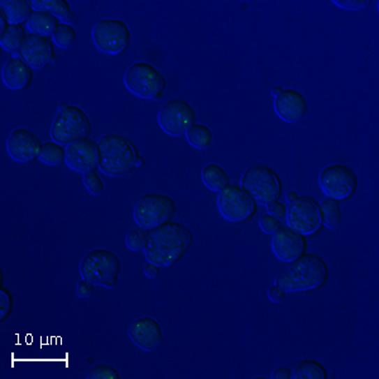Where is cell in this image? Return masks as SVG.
I'll list each match as a JSON object with an SVG mask.
<instances>
[{
  "label": "cell",
  "mask_w": 379,
  "mask_h": 379,
  "mask_svg": "<svg viewBox=\"0 0 379 379\" xmlns=\"http://www.w3.org/2000/svg\"><path fill=\"white\" fill-rule=\"evenodd\" d=\"M26 40L27 34L22 24H10L4 34H0V45L8 52L14 54V57H20V48Z\"/></svg>",
  "instance_id": "cell-24"
},
{
  "label": "cell",
  "mask_w": 379,
  "mask_h": 379,
  "mask_svg": "<svg viewBox=\"0 0 379 379\" xmlns=\"http://www.w3.org/2000/svg\"><path fill=\"white\" fill-rule=\"evenodd\" d=\"M90 133L91 121L89 115L76 105H68L59 112L51 126V138L62 146L89 138Z\"/></svg>",
  "instance_id": "cell-8"
},
{
  "label": "cell",
  "mask_w": 379,
  "mask_h": 379,
  "mask_svg": "<svg viewBox=\"0 0 379 379\" xmlns=\"http://www.w3.org/2000/svg\"><path fill=\"white\" fill-rule=\"evenodd\" d=\"M3 81L6 87L14 91L24 90L34 80V70L20 57H12L3 67Z\"/></svg>",
  "instance_id": "cell-20"
},
{
  "label": "cell",
  "mask_w": 379,
  "mask_h": 379,
  "mask_svg": "<svg viewBox=\"0 0 379 379\" xmlns=\"http://www.w3.org/2000/svg\"><path fill=\"white\" fill-rule=\"evenodd\" d=\"M319 184L326 198L344 201L358 190V176L352 167L336 163L325 167L319 176Z\"/></svg>",
  "instance_id": "cell-9"
},
{
  "label": "cell",
  "mask_w": 379,
  "mask_h": 379,
  "mask_svg": "<svg viewBox=\"0 0 379 379\" xmlns=\"http://www.w3.org/2000/svg\"><path fill=\"white\" fill-rule=\"evenodd\" d=\"M14 299L13 295L7 288H0V320L4 321L10 316L13 311Z\"/></svg>",
  "instance_id": "cell-34"
},
{
  "label": "cell",
  "mask_w": 379,
  "mask_h": 379,
  "mask_svg": "<svg viewBox=\"0 0 379 379\" xmlns=\"http://www.w3.org/2000/svg\"><path fill=\"white\" fill-rule=\"evenodd\" d=\"M120 271L119 257L105 248L87 252L80 263L81 277L105 288H115L119 285Z\"/></svg>",
  "instance_id": "cell-4"
},
{
  "label": "cell",
  "mask_w": 379,
  "mask_h": 379,
  "mask_svg": "<svg viewBox=\"0 0 379 379\" xmlns=\"http://www.w3.org/2000/svg\"><path fill=\"white\" fill-rule=\"evenodd\" d=\"M38 158L48 166H59L66 161V148L57 142H46L42 146Z\"/></svg>",
  "instance_id": "cell-29"
},
{
  "label": "cell",
  "mask_w": 379,
  "mask_h": 379,
  "mask_svg": "<svg viewBox=\"0 0 379 379\" xmlns=\"http://www.w3.org/2000/svg\"><path fill=\"white\" fill-rule=\"evenodd\" d=\"M75 20H76V14L71 13L70 14V17H68L65 22H66L67 24H71V23H73Z\"/></svg>",
  "instance_id": "cell-46"
},
{
  "label": "cell",
  "mask_w": 379,
  "mask_h": 379,
  "mask_svg": "<svg viewBox=\"0 0 379 379\" xmlns=\"http://www.w3.org/2000/svg\"><path fill=\"white\" fill-rule=\"evenodd\" d=\"M43 143L37 134L26 128H17L7 140L8 154L20 163H28L40 157Z\"/></svg>",
  "instance_id": "cell-14"
},
{
  "label": "cell",
  "mask_w": 379,
  "mask_h": 379,
  "mask_svg": "<svg viewBox=\"0 0 379 379\" xmlns=\"http://www.w3.org/2000/svg\"><path fill=\"white\" fill-rule=\"evenodd\" d=\"M87 378L90 379H119L120 374L114 366L107 364H98L93 366L89 373Z\"/></svg>",
  "instance_id": "cell-33"
},
{
  "label": "cell",
  "mask_w": 379,
  "mask_h": 379,
  "mask_svg": "<svg viewBox=\"0 0 379 379\" xmlns=\"http://www.w3.org/2000/svg\"><path fill=\"white\" fill-rule=\"evenodd\" d=\"M158 123L163 132L180 137L196 123V112L185 100L170 99L160 109Z\"/></svg>",
  "instance_id": "cell-13"
},
{
  "label": "cell",
  "mask_w": 379,
  "mask_h": 379,
  "mask_svg": "<svg viewBox=\"0 0 379 379\" xmlns=\"http://www.w3.org/2000/svg\"><path fill=\"white\" fill-rule=\"evenodd\" d=\"M93 40L103 54H123L132 42V34L126 22L121 20H101L93 28Z\"/></svg>",
  "instance_id": "cell-10"
},
{
  "label": "cell",
  "mask_w": 379,
  "mask_h": 379,
  "mask_svg": "<svg viewBox=\"0 0 379 379\" xmlns=\"http://www.w3.org/2000/svg\"><path fill=\"white\" fill-rule=\"evenodd\" d=\"M283 90H285V89H283V87H273V89H272V95H273V96H274V98H276V96H278V95H280V94L282 93V91H283Z\"/></svg>",
  "instance_id": "cell-45"
},
{
  "label": "cell",
  "mask_w": 379,
  "mask_h": 379,
  "mask_svg": "<svg viewBox=\"0 0 379 379\" xmlns=\"http://www.w3.org/2000/svg\"><path fill=\"white\" fill-rule=\"evenodd\" d=\"M287 292L282 288V287L278 286V285H273V286L269 287L268 290V297L269 299L274 302V304H280V302H283L286 299Z\"/></svg>",
  "instance_id": "cell-39"
},
{
  "label": "cell",
  "mask_w": 379,
  "mask_h": 379,
  "mask_svg": "<svg viewBox=\"0 0 379 379\" xmlns=\"http://www.w3.org/2000/svg\"><path fill=\"white\" fill-rule=\"evenodd\" d=\"M82 181H84V185L87 187V191L94 196H99L105 190V184H104L103 179L100 177L99 173L96 172V170L84 173L82 174Z\"/></svg>",
  "instance_id": "cell-32"
},
{
  "label": "cell",
  "mask_w": 379,
  "mask_h": 379,
  "mask_svg": "<svg viewBox=\"0 0 379 379\" xmlns=\"http://www.w3.org/2000/svg\"><path fill=\"white\" fill-rule=\"evenodd\" d=\"M0 9L4 10L9 24H23L34 12L28 0H1Z\"/></svg>",
  "instance_id": "cell-22"
},
{
  "label": "cell",
  "mask_w": 379,
  "mask_h": 379,
  "mask_svg": "<svg viewBox=\"0 0 379 379\" xmlns=\"http://www.w3.org/2000/svg\"><path fill=\"white\" fill-rule=\"evenodd\" d=\"M338 7L346 10H359L371 4V0H334Z\"/></svg>",
  "instance_id": "cell-36"
},
{
  "label": "cell",
  "mask_w": 379,
  "mask_h": 379,
  "mask_svg": "<svg viewBox=\"0 0 379 379\" xmlns=\"http://www.w3.org/2000/svg\"><path fill=\"white\" fill-rule=\"evenodd\" d=\"M124 84L140 99L158 100L166 91V77L148 62H135L126 70Z\"/></svg>",
  "instance_id": "cell-5"
},
{
  "label": "cell",
  "mask_w": 379,
  "mask_h": 379,
  "mask_svg": "<svg viewBox=\"0 0 379 379\" xmlns=\"http://www.w3.org/2000/svg\"><path fill=\"white\" fill-rule=\"evenodd\" d=\"M320 215L322 225L327 229H338L343 221L340 201L326 198L320 205Z\"/></svg>",
  "instance_id": "cell-25"
},
{
  "label": "cell",
  "mask_w": 379,
  "mask_h": 379,
  "mask_svg": "<svg viewBox=\"0 0 379 379\" xmlns=\"http://www.w3.org/2000/svg\"><path fill=\"white\" fill-rule=\"evenodd\" d=\"M147 240H148V230L138 225L128 232L126 237V244L131 251L140 252V251H144Z\"/></svg>",
  "instance_id": "cell-30"
},
{
  "label": "cell",
  "mask_w": 379,
  "mask_h": 379,
  "mask_svg": "<svg viewBox=\"0 0 379 379\" xmlns=\"http://www.w3.org/2000/svg\"><path fill=\"white\" fill-rule=\"evenodd\" d=\"M307 243L304 235L292 230L290 226H282L273 234V254L286 263H291L306 252Z\"/></svg>",
  "instance_id": "cell-16"
},
{
  "label": "cell",
  "mask_w": 379,
  "mask_h": 379,
  "mask_svg": "<svg viewBox=\"0 0 379 379\" xmlns=\"http://www.w3.org/2000/svg\"><path fill=\"white\" fill-rule=\"evenodd\" d=\"M20 57L32 68H43L57 60L51 38L34 34H28L27 40L20 48Z\"/></svg>",
  "instance_id": "cell-17"
},
{
  "label": "cell",
  "mask_w": 379,
  "mask_h": 379,
  "mask_svg": "<svg viewBox=\"0 0 379 379\" xmlns=\"http://www.w3.org/2000/svg\"><path fill=\"white\" fill-rule=\"evenodd\" d=\"M201 179L204 185L214 193H220L230 185L229 173L218 163H209L202 168Z\"/></svg>",
  "instance_id": "cell-23"
},
{
  "label": "cell",
  "mask_w": 379,
  "mask_h": 379,
  "mask_svg": "<svg viewBox=\"0 0 379 379\" xmlns=\"http://www.w3.org/2000/svg\"><path fill=\"white\" fill-rule=\"evenodd\" d=\"M76 291H77V296L81 299H87L90 296H93L95 292V285L91 283L90 281L82 280L77 282V286H76Z\"/></svg>",
  "instance_id": "cell-38"
},
{
  "label": "cell",
  "mask_w": 379,
  "mask_h": 379,
  "mask_svg": "<svg viewBox=\"0 0 379 379\" xmlns=\"http://www.w3.org/2000/svg\"><path fill=\"white\" fill-rule=\"evenodd\" d=\"M329 278V268L318 254H304L283 267L274 278V285L286 292H306L324 286Z\"/></svg>",
  "instance_id": "cell-2"
},
{
  "label": "cell",
  "mask_w": 379,
  "mask_h": 379,
  "mask_svg": "<svg viewBox=\"0 0 379 379\" xmlns=\"http://www.w3.org/2000/svg\"><path fill=\"white\" fill-rule=\"evenodd\" d=\"M129 338L146 352H152L163 339V330L157 320L149 316L134 320L129 326Z\"/></svg>",
  "instance_id": "cell-18"
},
{
  "label": "cell",
  "mask_w": 379,
  "mask_h": 379,
  "mask_svg": "<svg viewBox=\"0 0 379 379\" xmlns=\"http://www.w3.org/2000/svg\"><path fill=\"white\" fill-rule=\"evenodd\" d=\"M299 193H295V191H290V193H287L286 199L290 204L293 202V201H296V200L299 199Z\"/></svg>",
  "instance_id": "cell-43"
},
{
  "label": "cell",
  "mask_w": 379,
  "mask_h": 379,
  "mask_svg": "<svg viewBox=\"0 0 379 379\" xmlns=\"http://www.w3.org/2000/svg\"><path fill=\"white\" fill-rule=\"evenodd\" d=\"M241 187L262 205L280 200L282 195L278 173L266 165H253L246 168L241 177Z\"/></svg>",
  "instance_id": "cell-6"
},
{
  "label": "cell",
  "mask_w": 379,
  "mask_h": 379,
  "mask_svg": "<svg viewBox=\"0 0 379 379\" xmlns=\"http://www.w3.org/2000/svg\"><path fill=\"white\" fill-rule=\"evenodd\" d=\"M67 166L75 172L95 171L99 167L98 143L91 138L76 140L66 147Z\"/></svg>",
  "instance_id": "cell-15"
},
{
  "label": "cell",
  "mask_w": 379,
  "mask_h": 379,
  "mask_svg": "<svg viewBox=\"0 0 379 379\" xmlns=\"http://www.w3.org/2000/svg\"><path fill=\"white\" fill-rule=\"evenodd\" d=\"M144 166H146V160H144V157L138 156L137 160H135V168H142V167Z\"/></svg>",
  "instance_id": "cell-44"
},
{
  "label": "cell",
  "mask_w": 379,
  "mask_h": 379,
  "mask_svg": "<svg viewBox=\"0 0 379 379\" xmlns=\"http://www.w3.org/2000/svg\"><path fill=\"white\" fill-rule=\"evenodd\" d=\"M272 377L274 379H290L292 377V369L287 366H280L273 372Z\"/></svg>",
  "instance_id": "cell-41"
},
{
  "label": "cell",
  "mask_w": 379,
  "mask_h": 379,
  "mask_svg": "<svg viewBox=\"0 0 379 379\" xmlns=\"http://www.w3.org/2000/svg\"><path fill=\"white\" fill-rule=\"evenodd\" d=\"M260 226L265 233L273 235L276 232H278L283 225H282V221L277 219L276 216H273L271 214H265L260 216Z\"/></svg>",
  "instance_id": "cell-35"
},
{
  "label": "cell",
  "mask_w": 379,
  "mask_h": 379,
  "mask_svg": "<svg viewBox=\"0 0 379 379\" xmlns=\"http://www.w3.org/2000/svg\"><path fill=\"white\" fill-rule=\"evenodd\" d=\"M274 112L287 123H297L309 112L307 100L295 89H285L274 99Z\"/></svg>",
  "instance_id": "cell-19"
},
{
  "label": "cell",
  "mask_w": 379,
  "mask_h": 379,
  "mask_svg": "<svg viewBox=\"0 0 379 379\" xmlns=\"http://www.w3.org/2000/svg\"><path fill=\"white\" fill-rule=\"evenodd\" d=\"M60 26V20L54 14L34 10L28 20V28L32 34L40 37L54 36L56 28Z\"/></svg>",
  "instance_id": "cell-21"
},
{
  "label": "cell",
  "mask_w": 379,
  "mask_h": 379,
  "mask_svg": "<svg viewBox=\"0 0 379 379\" xmlns=\"http://www.w3.org/2000/svg\"><path fill=\"white\" fill-rule=\"evenodd\" d=\"M160 272L161 267L157 266V265H154V263H152V262H148L146 266H144V274H146L148 278H151V280L157 278V277L160 276Z\"/></svg>",
  "instance_id": "cell-40"
},
{
  "label": "cell",
  "mask_w": 379,
  "mask_h": 379,
  "mask_svg": "<svg viewBox=\"0 0 379 379\" xmlns=\"http://www.w3.org/2000/svg\"><path fill=\"white\" fill-rule=\"evenodd\" d=\"M218 209L228 221L243 223L255 215L258 202L239 185H229L219 193Z\"/></svg>",
  "instance_id": "cell-11"
},
{
  "label": "cell",
  "mask_w": 379,
  "mask_h": 379,
  "mask_svg": "<svg viewBox=\"0 0 379 379\" xmlns=\"http://www.w3.org/2000/svg\"><path fill=\"white\" fill-rule=\"evenodd\" d=\"M186 140L196 149H207L213 143L214 135L211 129L202 123H195L188 131Z\"/></svg>",
  "instance_id": "cell-27"
},
{
  "label": "cell",
  "mask_w": 379,
  "mask_h": 379,
  "mask_svg": "<svg viewBox=\"0 0 379 379\" xmlns=\"http://www.w3.org/2000/svg\"><path fill=\"white\" fill-rule=\"evenodd\" d=\"M193 234L190 228L176 221L148 230L144 254L148 262L161 268H168L179 263L193 246Z\"/></svg>",
  "instance_id": "cell-1"
},
{
  "label": "cell",
  "mask_w": 379,
  "mask_h": 379,
  "mask_svg": "<svg viewBox=\"0 0 379 379\" xmlns=\"http://www.w3.org/2000/svg\"><path fill=\"white\" fill-rule=\"evenodd\" d=\"M267 210H268V214L276 216L277 219H286L287 207L283 202H281L280 200L267 204Z\"/></svg>",
  "instance_id": "cell-37"
},
{
  "label": "cell",
  "mask_w": 379,
  "mask_h": 379,
  "mask_svg": "<svg viewBox=\"0 0 379 379\" xmlns=\"http://www.w3.org/2000/svg\"><path fill=\"white\" fill-rule=\"evenodd\" d=\"M0 13H1V17H0V34H3L7 31L8 27H9L10 24H9V22H8L7 15L4 13V10L0 9Z\"/></svg>",
  "instance_id": "cell-42"
},
{
  "label": "cell",
  "mask_w": 379,
  "mask_h": 379,
  "mask_svg": "<svg viewBox=\"0 0 379 379\" xmlns=\"http://www.w3.org/2000/svg\"><path fill=\"white\" fill-rule=\"evenodd\" d=\"M329 377L325 366L318 360H301L292 369L293 379H326Z\"/></svg>",
  "instance_id": "cell-26"
},
{
  "label": "cell",
  "mask_w": 379,
  "mask_h": 379,
  "mask_svg": "<svg viewBox=\"0 0 379 379\" xmlns=\"http://www.w3.org/2000/svg\"><path fill=\"white\" fill-rule=\"evenodd\" d=\"M286 219L287 225L304 237L318 233L322 226L320 205L310 196H301L291 202Z\"/></svg>",
  "instance_id": "cell-12"
},
{
  "label": "cell",
  "mask_w": 379,
  "mask_h": 379,
  "mask_svg": "<svg viewBox=\"0 0 379 379\" xmlns=\"http://www.w3.org/2000/svg\"><path fill=\"white\" fill-rule=\"evenodd\" d=\"M31 3L36 10L54 14L59 20H66L73 13L71 4L67 0H32Z\"/></svg>",
  "instance_id": "cell-28"
},
{
  "label": "cell",
  "mask_w": 379,
  "mask_h": 379,
  "mask_svg": "<svg viewBox=\"0 0 379 379\" xmlns=\"http://www.w3.org/2000/svg\"><path fill=\"white\" fill-rule=\"evenodd\" d=\"M99 168L110 177H121L135 168L137 147L121 134H105L98 143Z\"/></svg>",
  "instance_id": "cell-3"
},
{
  "label": "cell",
  "mask_w": 379,
  "mask_h": 379,
  "mask_svg": "<svg viewBox=\"0 0 379 379\" xmlns=\"http://www.w3.org/2000/svg\"><path fill=\"white\" fill-rule=\"evenodd\" d=\"M76 29L73 27V24L67 23H60L54 34V40L61 48H68L76 40Z\"/></svg>",
  "instance_id": "cell-31"
},
{
  "label": "cell",
  "mask_w": 379,
  "mask_h": 379,
  "mask_svg": "<svg viewBox=\"0 0 379 379\" xmlns=\"http://www.w3.org/2000/svg\"><path fill=\"white\" fill-rule=\"evenodd\" d=\"M176 213V202L171 196L163 193H147L138 200L133 210L137 225L146 230H152L172 221Z\"/></svg>",
  "instance_id": "cell-7"
}]
</instances>
